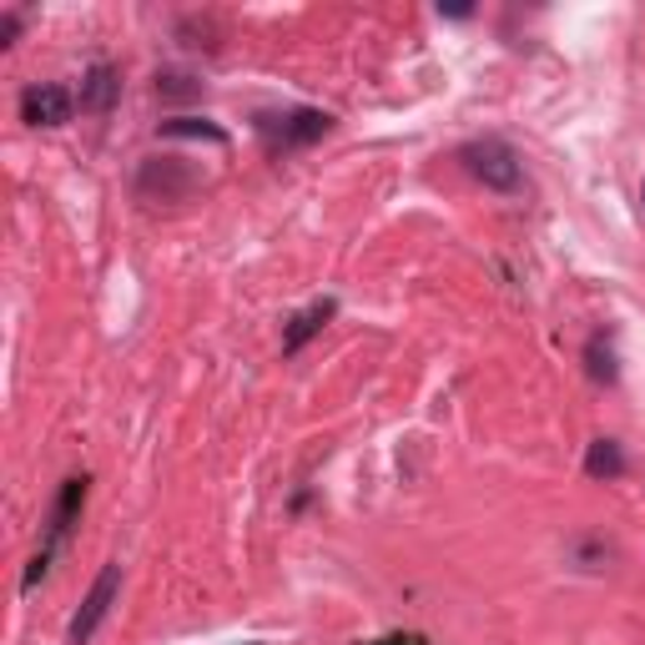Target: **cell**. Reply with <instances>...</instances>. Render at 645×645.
<instances>
[{"label":"cell","instance_id":"6da1fadb","mask_svg":"<svg viewBox=\"0 0 645 645\" xmlns=\"http://www.w3.org/2000/svg\"><path fill=\"white\" fill-rule=\"evenodd\" d=\"M459 162L474 182H484L489 193H520L524 187V162L514 157V147L499 137H480L459 151Z\"/></svg>","mask_w":645,"mask_h":645},{"label":"cell","instance_id":"7a4b0ae2","mask_svg":"<svg viewBox=\"0 0 645 645\" xmlns=\"http://www.w3.org/2000/svg\"><path fill=\"white\" fill-rule=\"evenodd\" d=\"M258 132L268 141V151H302L323 141L333 132V116L328 111H313V107H298V111H283V116H258Z\"/></svg>","mask_w":645,"mask_h":645},{"label":"cell","instance_id":"3957f363","mask_svg":"<svg viewBox=\"0 0 645 645\" xmlns=\"http://www.w3.org/2000/svg\"><path fill=\"white\" fill-rule=\"evenodd\" d=\"M116 595H122V565L111 560L107 570L91 580V591H86L82 610H76V620H71V635H66V641H71V645H86V641H91V635H97V625L107 620V610L116 605Z\"/></svg>","mask_w":645,"mask_h":645},{"label":"cell","instance_id":"277c9868","mask_svg":"<svg viewBox=\"0 0 645 645\" xmlns=\"http://www.w3.org/2000/svg\"><path fill=\"white\" fill-rule=\"evenodd\" d=\"M193 187H197V172L182 157H151V162H141L137 193L151 197V202H182Z\"/></svg>","mask_w":645,"mask_h":645},{"label":"cell","instance_id":"5b68a950","mask_svg":"<svg viewBox=\"0 0 645 645\" xmlns=\"http://www.w3.org/2000/svg\"><path fill=\"white\" fill-rule=\"evenodd\" d=\"M71 91L66 86H26V97H21V116L30 126H61L71 122Z\"/></svg>","mask_w":645,"mask_h":645},{"label":"cell","instance_id":"8992f818","mask_svg":"<svg viewBox=\"0 0 645 645\" xmlns=\"http://www.w3.org/2000/svg\"><path fill=\"white\" fill-rule=\"evenodd\" d=\"M116 97H122V71L107 66V61H97V66L82 76V111L107 116V111L116 107Z\"/></svg>","mask_w":645,"mask_h":645},{"label":"cell","instance_id":"52a82bcc","mask_svg":"<svg viewBox=\"0 0 645 645\" xmlns=\"http://www.w3.org/2000/svg\"><path fill=\"white\" fill-rule=\"evenodd\" d=\"M333 313H338V302L333 298H318V302H308L302 313H293L288 318V328H283V353H298L313 333H323L333 323Z\"/></svg>","mask_w":645,"mask_h":645},{"label":"cell","instance_id":"ba28073f","mask_svg":"<svg viewBox=\"0 0 645 645\" xmlns=\"http://www.w3.org/2000/svg\"><path fill=\"white\" fill-rule=\"evenodd\" d=\"M86 474L82 480H66L61 484V495H55V509H51V539H66L71 535V524H76V514H82L86 505Z\"/></svg>","mask_w":645,"mask_h":645},{"label":"cell","instance_id":"9c48e42d","mask_svg":"<svg viewBox=\"0 0 645 645\" xmlns=\"http://www.w3.org/2000/svg\"><path fill=\"white\" fill-rule=\"evenodd\" d=\"M585 474H591V480H620V474H625V454H620V444L595 439L591 454H585Z\"/></svg>","mask_w":645,"mask_h":645},{"label":"cell","instance_id":"30bf717a","mask_svg":"<svg viewBox=\"0 0 645 645\" xmlns=\"http://www.w3.org/2000/svg\"><path fill=\"white\" fill-rule=\"evenodd\" d=\"M162 137H187V141H227L218 122H202V116H172L162 122Z\"/></svg>","mask_w":645,"mask_h":645},{"label":"cell","instance_id":"8fae6325","mask_svg":"<svg viewBox=\"0 0 645 645\" xmlns=\"http://www.w3.org/2000/svg\"><path fill=\"white\" fill-rule=\"evenodd\" d=\"M585 369H591L595 384H616L620 369H616V348L605 344V338H591V348H585Z\"/></svg>","mask_w":645,"mask_h":645},{"label":"cell","instance_id":"7c38bea8","mask_svg":"<svg viewBox=\"0 0 645 645\" xmlns=\"http://www.w3.org/2000/svg\"><path fill=\"white\" fill-rule=\"evenodd\" d=\"M157 91H162L166 101L202 97V82H193V76H182V71H166V76H157Z\"/></svg>","mask_w":645,"mask_h":645},{"label":"cell","instance_id":"4fadbf2b","mask_svg":"<svg viewBox=\"0 0 645 645\" xmlns=\"http://www.w3.org/2000/svg\"><path fill=\"white\" fill-rule=\"evenodd\" d=\"M15 36H21V15L5 11V15H0V46H11Z\"/></svg>","mask_w":645,"mask_h":645},{"label":"cell","instance_id":"5bb4252c","mask_svg":"<svg viewBox=\"0 0 645 645\" xmlns=\"http://www.w3.org/2000/svg\"><path fill=\"white\" fill-rule=\"evenodd\" d=\"M641 202H645V187H641Z\"/></svg>","mask_w":645,"mask_h":645}]
</instances>
